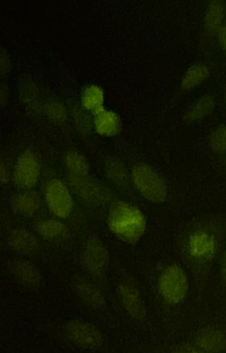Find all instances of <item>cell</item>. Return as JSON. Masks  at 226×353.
I'll return each mask as SVG.
<instances>
[{"label": "cell", "instance_id": "26", "mask_svg": "<svg viewBox=\"0 0 226 353\" xmlns=\"http://www.w3.org/2000/svg\"><path fill=\"white\" fill-rule=\"evenodd\" d=\"M215 35L220 47L226 52V21L218 29Z\"/></svg>", "mask_w": 226, "mask_h": 353}, {"label": "cell", "instance_id": "22", "mask_svg": "<svg viewBox=\"0 0 226 353\" xmlns=\"http://www.w3.org/2000/svg\"><path fill=\"white\" fill-rule=\"evenodd\" d=\"M105 172L113 183L124 185L127 183V172L123 163L115 159H109L105 165Z\"/></svg>", "mask_w": 226, "mask_h": 353}, {"label": "cell", "instance_id": "25", "mask_svg": "<svg viewBox=\"0 0 226 353\" xmlns=\"http://www.w3.org/2000/svg\"><path fill=\"white\" fill-rule=\"evenodd\" d=\"M45 110L48 118L55 123L66 120L68 112L66 106L59 100H50L46 104Z\"/></svg>", "mask_w": 226, "mask_h": 353}, {"label": "cell", "instance_id": "14", "mask_svg": "<svg viewBox=\"0 0 226 353\" xmlns=\"http://www.w3.org/2000/svg\"><path fill=\"white\" fill-rule=\"evenodd\" d=\"M216 106V101L213 95L203 94L187 108L184 115V121L188 124L198 123L211 115Z\"/></svg>", "mask_w": 226, "mask_h": 353}, {"label": "cell", "instance_id": "21", "mask_svg": "<svg viewBox=\"0 0 226 353\" xmlns=\"http://www.w3.org/2000/svg\"><path fill=\"white\" fill-rule=\"evenodd\" d=\"M68 177H83L89 175V164L86 157L77 151L68 152L64 160Z\"/></svg>", "mask_w": 226, "mask_h": 353}, {"label": "cell", "instance_id": "13", "mask_svg": "<svg viewBox=\"0 0 226 353\" xmlns=\"http://www.w3.org/2000/svg\"><path fill=\"white\" fill-rule=\"evenodd\" d=\"M7 243L11 250L23 255L34 254L39 247L37 237L23 228L12 230L7 236Z\"/></svg>", "mask_w": 226, "mask_h": 353}, {"label": "cell", "instance_id": "20", "mask_svg": "<svg viewBox=\"0 0 226 353\" xmlns=\"http://www.w3.org/2000/svg\"><path fill=\"white\" fill-rule=\"evenodd\" d=\"M215 248L216 241L214 236L207 232H196L189 239V250L196 258H209L214 253Z\"/></svg>", "mask_w": 226, "mask_h": 353}, {"label": "cell", "instance_id": "28", "mask_svg": "<svg viewBox=\"0 0 226 353\" xmlns=\"http://www.w3.org/2000/svg\"><path fill=\"white\" fill-rule=\"evenodd\" d=\"M0 178L1 183H7L9 181V172L6 165L1 164Z\"/></svg>", "mask_w": 226, "mask_h": 353}, {"label": "cell", "instance_id": "16", "mask_svg": "<svg viewBox=\"0 0 226 353\" xmlns=\"http://www.w3.org/2000/svg\"><path fill=\"white\" fill-rule=\"evenodd\" d=\"M10 206L17 214L31 217L35 215L41 206L38 194L33 192H23L15 195L11 200Z\"/></svg>", "mask_w": 226, "mask_h": 353}, {"label": "cell", "instance_id": "4", "mask_svg": "<svg viewBox=\"0 0 226 353\" xmlns=\"http://www.w3.org/2000/svg\"><path fill=\"white\" fill-rule=\"evenodd\" d=\"M158 286L164 301L176 304L185 299L189 289V282L185 271L180 267L173 265L161 273Z\"/></svg>", "mask_w": 226, "mask_h": 353}, {"label": "cell", "instance_id": "6", "mask_svg": "<svg viewBox=\"0 0 226 353\" xmlns=\"http://www.w3.org/2000/svg\"><path fill=\"white\" fill-rule=\"evenodd\" d=\"M63 330L70 341L82 348L98 349L104 343V336L99 328L84 321H68L64 324Z\"/></svg>", "mask_w": 226, "mask_h": 353}, {"label": "cell", "instance_id": "15", "mask_svg": "<svg viewBox=\"0 0 226 353\" xmlns=\"http://www.w3.org/2000/svg\"><path fill=\"white\" fill-rule=\"evenodd\" d=\"M226 4L223 0H209L204 13L203 27L209 35H215L225 22Z\"/></svg>", "mask_w": 226, "mask_h": 353}, {"label": "cell", "instance_id": "12", "mask_svg": "<svg viewBox=\"0 0 226 353\" xmlns=\"http://www.w3.org/2000/svg\"><path fill=\"white\" fill-rule=\"evenodd\" d=\"M93 126L98 135L113 137L120 132L122 121L116 112L104 108L93 115Z\"/></svg>", "mask_w": 226, "mask_h": 353}, {"label": "cell", "instance_id": "1", "mask_svg": "<svg viewBox=\"0 0 226 353\" xmlns=\"http://www.w3.org/2000/svg\"><path fill=\"white\" fill-rule=\"evenodd\" d=\"M109 230L122 241L133 245L144 234L147 221L142 212L126 201H117L110 208L107 216Z\"/></svg>", "mask_w": 226, "mask_h": 353}, {"label": "cell", "instance_id": "2", "mask_svg": "<svg viewBox=\"0 0 226 353\" xmlns=\"http://www.w3.org/2000/svg\"><path fill=\"white\" fill-rule=\"evenodd\" d=\"M131 178L136 190L147 201L160 203L167 196L168 187L162 176L151 165L146 163L135 165Z\"/></svg>", "mask_w": 226, "mask_h": 353}, {"label": "cell", "instance_id": "9", "mask_svg": "<svg viewBox=\"0 0 226 353\" xmlns=\"http://www.w3.org/2000/svg\"><path fill=\"white\" fill-rule=\"evenodd\" d=\"M71 288L78 299L88 307L94 310H100L105 307V299L99 290L88 279L76 276L71 282Z\"/></svg>", "mask_w": 226, "mask_h": 353}, {"label": "cell", "instance_id": "19", "mask_svg": "<svg viewBox=\"0 0 226 353\" xmlns=\"http://www.w3.org/2000/svg\"><path fill=\"white\" fill-rule=\"evenodd\" d=\"M35 230L40 237L50 241L61 240L68 233L66 225L55 219H43L37 221Z\"/></svg>", "mask_w": 226, "mask_h": 353}, {"label": "cell", "instance_id": "5", "mask_svg": "<svg viewBox=\"0 0 226 353\" xmlns=\"http://www.w3.org/2000/svg\"><path fill=\"white\" fill-rule=\"evenodd\" d=\"M44 198L49 211L62 219L68 218L74 209V199L68 187L62 180L52 179L47 182Z\"/></svg>", "mask_w": 226, "mask_h": 353}, {"label": "cell", "instance_id": "29", "mask_svg": "<svg viewBox=\"0 0 226 353\" xmlns=\"http://www.w3.org/2000/svg\"><path fill=\"white\" fill-rule=\"evenodd\" d=\"M225 103H226V94H225Z\"/></svg>", "mask_w": 226, "mask_h": 353}, {"label": "cell", "instance_id": "18", "mask_svg": "<svg viewBox=\"0 0 226 353\" xmlns=\"http://www.w3.org/2000/svg\"><path fill=\"white\" fill-rule=\"evenodd\" d=\"M210 76L209 67L203 63H196L187 68L180 80V88L191 91L203 84Z\"/></svg>", "mask_w": 226, "mask_h": 353}, {"label": "cell", "instance_id": "10", "mask_svg": "<svg viewBox=\"0 0 226 353\" xmlns=\"http://www.w3.org/2000/svg\"><path fill=\"white\" fill-rule=\"evenodd\" d=\"M8 269L15 279L27 288L35 289L41 283L42 275L39 270L28 261L12 260L8 265Z\"/></svg>", "mask_w": 226, "mask_h": 353}, {"label": "cell", "instance_id": "24", "mask_svg": "<svg viewBox=\"0 0 226 353\" xmlns=\"http://www.w3.org/2000/svg\"><path fill=\"white\" fill-rule=\"evenodd\" d=\"M199 345L209 351H218L225 347L224 337L218 332L211 331L204 334L199 340Z\"/></svg>", "mask_w": 226, "mask_h": 353}, {"label": "cell", "instance_id": "11", "mask_svg": "<svg viewBox=\"0 0 226 353\" xmlns=\"http://www.w3.org/2000/svg\"><path fill=\"white\" fill-rule=\"evenodd\" d=\"M118 294L123 307L131 317L135 319L144 317V303L135 287L129 283H121L118 286Z\"/></svg>", "mask_w": 226, "mask_h": 353}, {"label": "cell", "instance_id": "3", "mask_svg": "<svg viewBox=\"0 0 226 353\" xmlns=\"http://www.w3.org/2000/svg\"><path fill=\"white\" fill-rule=\"evenodd\" d=\"M80 264L86 273L95 279L106 274L109 265V253L102 240L95 235L84 241L79 254Z\"/></svg>", "mask_w": 226, "mask_h": 353}, {"label": "cell", "instance_id": "17", "mask_svg": "<svg viewBox=\"0 0 226 353\" xmlns=\"http://www.w3.org/2000/svg\"><path fill=\"white\" fill-rule=\"evenodd\" d=\"M105 92L96 84L87 85L80 97L81 106L84 111L93 115L104 108Z\"/></svg>", "mask_w": 226, "mask_h": 353}, {"label": "cell", "instance_id": "8", "mask_svg": "<svg viewBox=\"0 0 226 353\" xmlns=\"http://www.w3.org/2000/svg\"><path fill=\"white\" fill-rule=\"evenodd\" d=\"M74 192L85 202L101 205L109 199V192L106 187L88 176L83 177H68Z\"/></svg>", "mask_w": 226, "mask_h": 353}, {"label": "cell", "instance_id": "23", "mask_svg": "<svg viewBox=\"0 0 226 353\" xmlns=\"http://www.w3.org/2000/svg\"><path fill=\"white\" fill-rule=\"evenodd\" d=\"M208 142L214 152L219 154H226V123L218 125L211 132Z\"/></svg>", "mask_w": 226, "mask_h": 353}, {"label": "cell", "instance_id": "27", "mask_svg": "<svg viewBox=\"0 0 226 353\" xmlns=\"http://www.w3.org/2000/svg\"><path fill=\"white\" fill-rule=\"evenodd\" d=\"M220 276L223 282L226 285V250L223 253L220 263Z\"/></svg>", "mask_w": 226, "mask_h": 353}, {"label": "cell", "instance_id": "7", "mask_svg": "<svg viewBox=\"0 0 226 353\" xmlns=\"http://www.w3.org/2000/svg\"><path fill=\"white\" fill-rule=\"evenodd\" d=\"M41 174V163L37 155L32 150L21 152L15 162L12 180L18 188L30 190L36 186Z\"/></svg>", "mask_w": 226, "mask_h": 353}]
</instances>
